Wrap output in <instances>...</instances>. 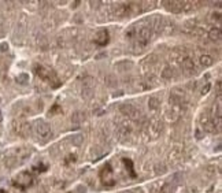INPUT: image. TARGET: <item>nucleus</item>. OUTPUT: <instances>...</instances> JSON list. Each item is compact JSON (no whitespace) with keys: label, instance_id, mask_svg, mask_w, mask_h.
<instances>
[{"label":"nucleus","instance_id":"nucleus-1","mask_svg":"<svg viewBox=\"0 0 222 193\" xmlns=\"http://www.w3.org/2000/svg\"><path fill=\"white\" fill-rule=\"evenodd\" d=\"M34 133L37 134L38 140H41L43 142H47V141H49L52 138L51 127L44 120H37L34 123Z\"/></svg>","mask_w":222,"mask_h":193},{"label":"nucleus","instance_id":"nucleus-2","mask_svg":"<svg viewBox=\"0 0 222 193\" xmlns=\"http://www.w3.org/2000/svg\"><path fill=\"white\" fill-rule=\"evenodd\" d=\"M34 71H36V74L40 77L41 79H45V81H48L49 83H52L55 88L56 86H59V78L56 77V74L54 73L52 70H49V68H45L44 66H34Z\"/></svg>","mask_w":222,"mask_h":193},{"label":"nucleus","instance_id":"nucleus-3","mask_svg":"<svg viewBox=\"0 0 222 193\" xmlns=\"http://www.w3.org/2000/svg\"><path fill=\"white\" fill-rule=\"evenodd\" d=\"M165 7L171 12H181V11H189L192 8V3L188 1H163Z\"/></svg>","mask_w":222,"mask_h":193},{"label":"nucleus","instance_id":"nucleus-4","mask_svg":"<svg viewBox=\"0 0 222 193\" xmlns=\"http://www.w3.org/2000/svg\"><path fill=\"white\" fill-rule=\"evenodd\" d=\"M119 111H121V114L126 115V116H129L132 119H139L140 116H141V112H140L133 104H130V103L121 104L119 105Z\"/></svg>","mask_w":222,"mask_h":193},{"label":"nucleus","instance_id":"nucleus-5","mask_svg":"<svg viewBox=\"0 0 222 193\" xmlns=\"http://www.w3.org/2000/svg\"><path fill=\"white\" fill-rule=\"evenodd\" d=\"M93 90H95V81L91 77H87L82 81V97L85 100L92 99Z\"/></svg>","mask_w":222,"mask_h":193},{"label":"nucleus","instance_id":"nucleus-6","mask_svg":"<svg viewBox=\"0 0 222 193\" xmlns=\"http://www.w3.org/2000/svg\"><path fill=\"white\" fill-rule=\"evenodd\" d=\"M16 186H19V188H26V186H29L32 183V177L29 172H21L18 177H16V181L14 182Z\"/></svg>","mask_w":222,"mask_h":193},{"label":"nucleus","instance_id":"nucleus-7","mask_svg":"<svg viewBox=\"0 0 222 193\" xmlns=\"http://www.w3.org/2000/svg\"><path fill=\"white\" fill-rule=\"evenodd\" d=\"M110 40V34H109V30H106V29H102V30L98 31V34L95 36V42L100 45V47H104Z\"/></svg>","mask_w":222,"mask_h":193},{"label":"nucleus","instance_id":"nucleus-8","mask_svg":"<svg viewBox=\"0 0 222 193\" xmlns=\"http://www.w3.org/2000/svg\"><path fill=\"white\" fill-rule=\"evenodd\" d=\"M185 101V97H184V93H181V92H178V90H173L170 94V104L174 105V107H177V105L182 104Z\"/></svg>","mask_w":222,"mask_h":193},{"label":"nucleus","instance_id":"nucleus-9","mask_svg":"<svg viewBox=\"0 0 222 193\" xmlns=\"http://www.w3.org/2000/svg\"><path fill=\"white\" fill-rule=\"evenodd\" d=\"M14 130H15V133H18L19 136H29L30 134V125L29 123H18V125H15V127H14Z\"/></svg>","mask_w":222,"mask_h":193},{"label":"nucleus","instance_id":"nucleus-10","mask_svg":"<svg viewBox=\"0 0 222 193\" xmlns=\"http://www.w3.org/2000/svg\"><path fill=\"white\" fill-rule=\"evenodd\" d=\"M181 67L184 68L186 73H193L195 71V64H193V60L191 57H184L182 62H181Z\"/></svg>","mask_w":222,"mask_h":193},{"label":"nucleus","instance_id":"nucleus-11","mask_svg":"<svg viewBox=\"0 0 222 193\" xmlns=\"http://www.w3.org/2000/svg\"><path fill=\"white\" fill-rule=\"evenodd\" d=\"M111 174H113V168H111V166H110V164H106V166L102 168V171H100V177L103 178L104 183H107L109 179H113V178H111Z\"/></svg>","mask_w":222,"mask_h":193},{"label":"nucleus","instance_id":"nucleus-12","mask_svg":"<svg viewBox=\"0 0 222 193\" xmlns=\"http://www.w3.org/2000/svg\"><path fill=\"white\" fill-rule=\"evenodd\" d=\"M208 37H210V40L212 41H219L222 37V31L219 27H212L211 30L208 31Z\"/></svg>","mask_w":222,"mask_h":193},{"label":"nucleus","instance_id":"nucleus-13","mask_svg":"<svg viewBox=\"0 0 222 193\" xmlns=\"http://www.w3.org/2000/svg\"><path fill=\"white\" fill-rule=\"evenodd\" d=\"M199 62H200V64L203 67H210V66H212V63H214V59H212L211 55H201Z\"/></svg>","mask_w":222,"mask_h":193},{"label":"nucleus","instance_id":"nucleus-14","mask_svg":"<svg viewBox=\"0 0 222 193\" xmlns=\"http://www.w3.org/2000/svg\"><path fill=\"white\" fill-rule=\"evenodd\" d=\"M84 120H85V114L84 112H74L73 114V116H71V122H73V125H81Z\"/></svg>","mask_w":222,"mask_h":193},{"label":"nucleus","instance_id":"nucleus-15","mask_svg":"<svg viewBox=\"0 0 222 193\" xmlns=\"http://www.w3.org/2000/svg\"><path fill=\"white\" fill-rule=\"evenodd\" d=\"M159 107H160V100L158 99V97H150V99H148V108H150V110L155 111V110H158Z\"/></svg>","mask_w":222,"mask_h":193},{"label":"nucleus","instance_id":"nucleus-16","mask_svg":"<svg viewBox=\"0 0 222 193\" xmlns=\"http://www.w3.org/2000/svg\"><path fill=\"white\" fill-rule=\"evenodd\" d=\"M162 77L166 79H170L171 77H174V68L170 67V66H166V67L162 70Z\"/></svg>","mask_w":222,"mask_h":193},{"label":"nucleus","instance_id":"nucleus-17","mask_svg":"<svg viewBox=\"0 0 222 193\" xmlns=\"http://www.w3.org/2000/svg\"><path fill=\"white\" fill-rule=\"evenodd\" d=\"M152 26L155 27L156 31H159L162 27H163V18H160V16H155V18H152Z\"/></svg>","mask_w":222,"mask_h":193},{"label":"nucleus","instance_id":"nucleus-18","mask_svg":"<svg viewBox=\"0 0 222 193\" xmlns=\"http://www.w3.org/2000/svg\"><path fill=\"white\" fill-rule=\"evenodd\" d=\"M70 141H71V144L74 146H80L84 142V136H82V134H74V136L71 137V140H70Z\"/></svg>","mask_w":222,"mask_h":193},{"label":"nucleus","instance_id":"nucleus-19","mask_svg":"<svg viewBox=\"0 0 222 193\" xmlns=\"http://www.w3.org/2000/svg\"><path fill=\"white\" fill-rule=\"evenodd\" d=\"M16 82L21 83V85H26V83L29 82V75H27V74H25V73L19 74V75L16 77Z\"/></svg>","mask_w":222,"mask_h":193},{"label":"nucleus","instance_id":"nucleus-20","mask_svg":"<svg viewBox=\"0 0 222 193\" xmlns=\"http://www.w3.org/2000/svg\"><path fill=\"white\" fill-rule=\"evenodd\" d=\"M136 31H137V27H136V25H132V26L126 30V33H125V36H126V38H134V36H136Z\"/></svg>","mask_w":222,"mask_h":193},{"label":"nucleus","instance_id":"nucleus-21","mask_svg":"<svg viewBox=\"0 0 222 193\" xmlns=\"http://www.w3.org/2000/svg\"><path fill=\"white\" fill-rule=\"evenodd\" d=\"M156 62V55H150V56L145 57V60L143 62V64H145V63H155Z\"/></svg>","mask_w":222,"mask_h":193},{"label":"nucleus","instance_id":"nucleus-22","mask_svg":"<svg viewBox=\"0 0 222 193\" xmlns=\"http://www.w3.org/2000/svg\"><path fill=\"white\" fill-rule=\"evenodd\" d=\"M124 163H125V164H126V167H129L128 170H129V171H130V175H132V177H134L133 168H132V162H130V160H128V159H124Z\"/></svg>","mask_w":222,"mask_h":193},{"label":"nucleus","instance_id":"nucleus-23","mask_svg":"<svg viewBox=\"0 0 222 193\" xmlns=\"http://www.w3.org/2000/svg\"><path fill=\"white\" fill-rule=\"evenodd\" d=\"M210 88H211V85H210V83H206V86H203V89H201V93H203V94L208 93Z\"/></svg>","mask_w":222,"mask_h":193},{"label":"nucleus","instance_id":"nucleus-24","mask_svg":"<svg viewBox=\"0 0 222 193\" xmlns=\"http://www.w3.org/2000/svg\"><path fill=\"white\" fill-rule=\"evenodd\" d=\"M212 18L217 19V21H221V12H214L212 14Z\"/></svg>","mask_w":222,"mask_h":193},{"label":"nucleus","instance_id":"nucleus-25","mask_svg":"<svg viewBox=\"0 0 222 193\" xmlns=\"http://www.w3.org/2000/svg\"><path fill=\"white\" fill-rule=\"evenodd\" d=\"M7 48H8V44H7V42L0 44V51H7Z\"/></svg>","mask_w":222,"mask_h":193},{"label":"nucleus","instance_id":"nucleus-26","mask_svg":"<svg viewBox=\"0 0 222 193\" xmlns=\"http://www.w3.org/2000/svg\"><path fill=\"white\" fill-rule=\"evenodd\" d=\"M3 120V115H1V111H0V122Z\"/></svg>","mask_w":222,"mask_h":193},{"label":"nucleus","instance_id":"nucleus-27","mask_svg":"<svg viewBox=\"0 0 222 193\" xmlns=\"http://www.w3.org/2000/svg\"><path fill=\"white\" fill-rule=\"evenodd\" d=\"M124 193H134L133 190H128V192H124Z\"/></svg>","mask_w":222,"mask_h":193},{"label":"nucleus","instance_id":"nucleus-28","mask_svg":"<svg viewBox=\"0 0 222 193\" xmlns=\"http://www.w3.org/2000/svg\"><path fill=\"white\" fill-rule=\"evenodd\" d=\"M0 103H1V97H0Z\"/></svg>","mask_w":222,"mask_h":193}]
</instances>
